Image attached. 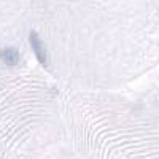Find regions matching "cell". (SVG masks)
<instances>
[{
    "instance_id": "2",
    "label": "cell",
    "mask_w": 159,
    "mask_h": 159,
    "mask_svg": "<svg viewBox=\"0 0 159 159\" xmlns=\"http://www.w3.org/2000/svg\"><path fill=\"white\" fill-rule=\"evenodd\" d=\"M0 59L8 65H15L19 62V51L16 48H3L0 51Z\"/></svg>"
},
{
    "instance_id": "1",
    "label": "cell",
    "mask_w": 159,
    "mask_h": 159,
    "mask_svg": "<svg viewBox=\"0 0 159 159\" xmlns=\"http://www.w3.org/2000/svg\"><path fill=\"white\" fill-rule=\"evenodd\" d=\"M29 42H30V46L35 52V57L38 59V62L42 64H46L48 61V52H46V48H45V43L42 42L40 35L35 32V30H30L29 34Z\"/></svg>"
}]
</instances>
